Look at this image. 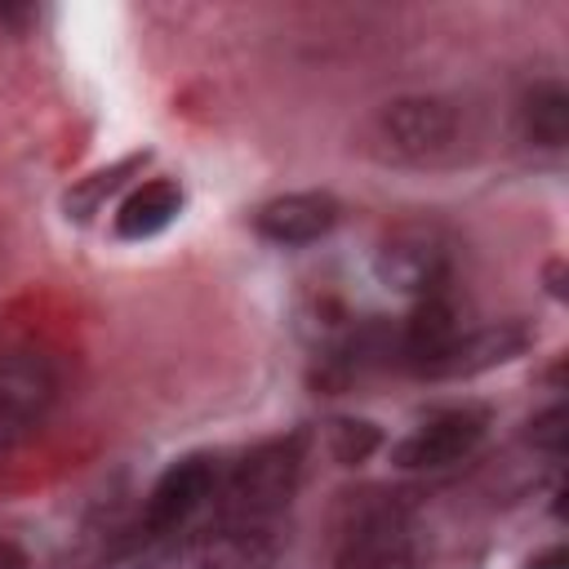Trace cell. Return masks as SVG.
I'll use <instances>...</instances> for the list:
<instances>
[{
  "label": "cell",
  "instance_id": "cell-9",
  "mask_svg": "<svg viewBox=\"0 0 569 569\" xmlns=\"http://www.w3.org/2000/svg\"><path fill=\"white\" fill-rule=\"evenodd\" d=\"M284 529H231L209 525L200 538V569H271L280 560Z\"/></svg>",
  "mask_w": 569,
  "mask_h": 569
},
{
  "label": "cell",
  "instance_id": "cell-13",
  "mask_svg": "<svg viewBox=\"0 0 569 569\" xmlns=\"http://www.w3.org/2000/svg\"><path fill=\"white\" fill-rule=\"evenodd\" d=\"M382 445V436H378V427L373 422H365V418H333L329 422V449H333V458L338 462H365L373 449Z\"/></svg>",
  "mask_w": 569,
  "mask_h": 569
},
{
  "label": "cell",
  "instance_id": "cell-4",
  "mask_svg": "<svg viewBox=\"0 0 569 569\" xmlns=\"http://www.w3.org/2000/svg\"><path fill=\"white\" fill-rule=\"evenodd\" d=\"M58 405V369L36 347L0 351V462L22 449Z\"/></svg>",
  "mask_w": 569,
  "mask_h": 569
},
{
  "label": "cell",
  "instance_id": "cell-5",
  "mask_svg": "<svg viewBox=\"0 0 569 569\" xmlns=\"http://www.w3.org/2000/svg\"><path fill=\"white\" fill-rule=\"evenodd\" d=\"M449 276H453V253H449V240L427 227V222H409V227H396L382 249H378V280L405 298H431V293H445L449 289Z\"/></svg>",
  "mask_w": 569,
  "mask_h": 569
},
{
  "label": "cell",
  "instance_id": "cell-10",
  "mask_svg": "<svg viewBox=\"0 0 569 569\" xmlns=\"http://www.w3.org/2000/svg\"><path fill=\"white\" fill-rule=\"evenodd\" d=\"M182 182H173V178H151V182H138L124 200H120V209H116V218H111V231L120 236V240H151V236H160L178 213H182Z\"/></svg>",
  "mask_w": 569,
  "mask_h": 569
},
{
  "label": "cell",
  "instance_id": "cell-7",
  "mask_svg": "<svg viewBox=\"0 0 569 569\" xmlns=\"http://www.w3.org/2000/svg\"><path fill=\"white\" fill-rule=\"evenodd\" d=\"M533 342L529 325L525 320H493V325H476V329H462L449 351L440 360L427 365L422 378L440 382V378H476L485 369H498V365H511L516 356H525Z\"/></svg>",
  "mask_w": 569,
  "mask_h": 569
},
{
  "label": "cell",
  "instance_id": "cell-1",
  "mask_svg": "<svg viewBox=\"0 0 569 569\" xmlns=\"http://www.w3.org/2000/svg\"><path fill=\"white\" fill-rule=\"evenodd\" d=\"M302 476V436H276L253 445L218 485L213 525L280 529Z\"/></svg>",
  "mask_w": 569,
  "mask_h": 569
},
{
  "label": "cell",
  "instance_id": "cell-6",
  "mask_svg": "<svg viewBox=\"0 0 569 569\" xmlns=\"http://www.w3.org/2000/svg\"><path fill=\"white\" fill-rule=\"evenodd\" d=\"M485 436H489L485 409H476V405L440 409L391 445V462L405 471H445V467H458L471 453H480Z\"/></svg>",
  "mask_w": 569,
  "mask_h": 569
},
{
  "label": "cell",
  "instance_id": "cell-14",
  "mask_svg": "<svg viewBox=\"0 0 569 569\" xmlns=\"http://www.w3.org/2000/svg\"><path fill=\"white\" fill-rule=\"evenodd\" d=\"M529 440H533L538 449H547L551 458H560V449H565V409L551 405L547 413H538V418L529 422Z\"/></svg>",
  "mask_w": 569,
  "mask_h": 569
},
{
  "label": "cell",
  "instance_id": "cell-8",
  "mask_svg": "<svg viewBox=\"0 0 569 569\" xmlns=\"http://www.w3.org/2000/svg\"><path fill=\"white\" fill-rule=\"evenodd\" d=\"M342 218V204L329 191H289L267 200L253 213V231L276 249H302L325 240Z\"/></svg>",
  "mask_w": 569,
  "mask_h": 569
},
{
  "label": "cell",
  "instance_id": "cell-15",
  "mask_svg": "<svg viewBox=\"0 0 569 569\" xmlns=\"http://www.w3.org/2000/svg\"><path fill=\"white\" fill-rule=\"evenodd\" d=\"M525 569H569V551H565V542L547 547V551H542V556H533Z\"/></svg>",
  "mask_w": 569,
  "mask_h": 569
},
{
  "label": "cell",
  "instance_id": "cell-11",
  "mask_svg": "<svg viewBox=\"0 0 569 569\" xmlns=\"http://www.w3.org/2000/svg\"><path fill=\"white\" fill-rule=\"evenodd\" d=\"M520 138L538 151H560L569 142V93L560 80H538L520 98Z\"/></svg>",
  "mask_w": 569,
  "mask_h": 569
},
{
  "label": "cell",
  "instance_id": "cell-12",
  "mask_svg": "<svg viewBox=\"0 0 569 569\" xmlns=\"http://www.w3.org/2000/svg\"><path fill=\"white\" fill-rule=\"evenodd\" d=\"M147 164V151L142 156H129V160H116L111 169H102V173H93V178H84L71 196H67V209L76 213V218H89V213H98L102 209V200L111 196V191H120L124 182H129V173H138Z\"/></svg>",
  "mask_w": 569,
  "mask_h": 569
},
{
  "label": "cell",
  "instance_id": "cell-16",
  "mask_svg": "<svg viewBox=\"0 0 569 569\" xmlns=\"http://www.w3.org/2000/svg\"><path fill=\"white\" fill-rule=\"evenodd\" d=\"M0 569H27V551L13 538H0Z\"/></svg>",
  "mask_w": 569,
  "mask_h": 569
},
{
  "label": "cell",
  "instance_id": "cell-2",
  "mask_svg": "<svg viewBox=\"0 0 569 569\" xmlns=\"http://www.w3.org/2000/svg\"><path fill=\"white\" fill-rule=\"evenodd\" d=\"M373 151L391 164H445L462 151L467 138V120L449 98L436 93H409L387 102L373 116Z\"/></svg>",
  "mask_w": 569,
  "mask_h": 569
},
{
  "label": "cell",
  "instance_id": "cell-3",
  "mask_svg": "<svg viewBox=\"0 0 569 569\" xmlns=\"http://www.w3.org/2000/svg\"><path fill=\"white\" fill-rule=\"evenodd\" d=\"M333 569H422L418 529L400 498H365L342 525Z\"/></svg>",
  "mask_w": 569,
  "mask_h": 569
}]
</instances>
